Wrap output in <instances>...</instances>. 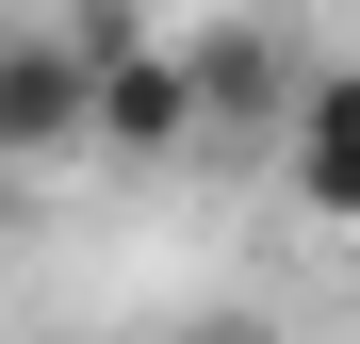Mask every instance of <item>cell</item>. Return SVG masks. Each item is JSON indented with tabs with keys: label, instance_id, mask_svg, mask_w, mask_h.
<instances>
[{
	"label": "cell",
	"instance_id": "1",
	"mask_svg": "<svg viewBox=\"0 0 360 344\" xmlns=\"http://www.w3.org/2000/svg\"><path fill=\"white\" fill-rule=\"evenodd\" d=\"M98 148V49L82 33H0V164Z\"/></svg>",
	"mask_w": 360,
	"mask_h": 344
},
{
	"label": "cell",
	"instance_id": "2",
	"mask_svg": "<svg viewBox=\"0 0 360 344\" xmlns=\"http://www.w3.org/2000/svg\"><path fill=\"white\" fill-rule=\"evenodd\" d=\"M98 148H115V164H180V148H213V115H197V49L115 33V49H98Z\"/></svg>",
	"mask_w": 360,
	"mask_h": 344
},
{
	"label": "cell",
	"instance_id": "3",
	"mask_svg": "<svg viewBox=\"0 0 360 344\" xmlns=\"http://www.w3.org/2000/svg\"><path fill=\"white\" fill-rule=\"evenodd\" d=\"M278 181H295L311 229H360V66H311V82H295V115H278Z\"/></svg>",
	"mask_w": 360,
	"mask_h": 344
},
{
	"label": "cell",
	"instance_id": "4",
	"mask_svg": "<svg viewBox=\"0 0 360 344\" xmlns=\"http://www.w3.org/2000/svg\"><path fill=\"white\" fill-rule=\"evenodd\" d=\"M180 49H197V115H213V148H229V132H278V115H295V66H278L262 33H180Z\"/></svg>",
	"mask_w": 360,
	"mask_h": 344
},
{
	"label": "cell",
	"instance_id": "5",
	"mask_svg": "<svg viewBox=\"0 0 360 344\" xmlns=\"http://www.w3.org/2000/svg\"><path fill=\"white\" fill-rule=\"evenodd\" d=\"M180 344H278L262 312H197V328H180Z\"/></svg>",
	"mask_w": 360,
	"mask_h": 344
},
{
	"label": "cell",
	"instance_id": "6",
	"mask_svg": "<svg viewBox=\"0 0 360 344\" xmlns=\"http://www.w3.org/2000/svg\"><path fill=\"white\" fill-rule=\"evenodd\" d=\"M0 181H17V164H0Z\"/></svg>",
	"mask_w": 360,
	"mask_h": 344
}]
</instances>
